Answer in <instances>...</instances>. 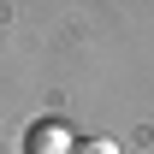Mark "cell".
Here are the masks:
<instances>
[{"mask_svg":"<svg viewBox=\"0 0 154 154\" xmlns=\"http://www.w3.org/2000/svg\"><path fill=\"white\" fill-rule=\"evenodd\" d=\"M71 148H77L71 131L54 125V119H48V125H30V136H24V154H71Z\"/></svg>","mask_w":154,"mask_h":154,"instance_id":"1","label":"cell"},{"mask_svg":"<svg viewBox=\"0 0 154 154\" xmlns=\"http://www.w3.org/2000/svg\"><path fill=\"white\" fill-rule=\"evenodd\" d=\"M71 154H119V142H107V136H83Z\"/></svg>","mask_w":154,"mask_h":154,"instance_id":"2","label":"cell"}]
</instances>
